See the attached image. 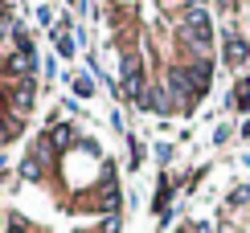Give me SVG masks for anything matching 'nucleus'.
Masks as SVG:
<instances>
[{
    "label": "nucleus",
    "instance_id": "1",
    "mask_svg": "<svg viewBox=\"0 0 250 233\" xmlns=\"http://www.w3.org/2000/svg\"><path fill=\"white\" fill-rule=\"evenodd\" d=\"M49 143H58V147H62V143H70V127H58V131L49 135Z\"/></svg>",
    "mask_w": 250,
    "mask_h": 233
}]
</instances>
